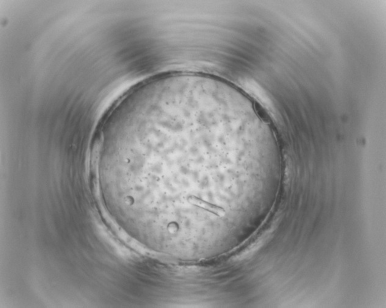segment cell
<instances>
[{"label":"cell","mask_w":386,"mask_h":308,"mask_svg":"<svg viewBox=\"0 0 386 308\" xmlns=\"http://www.w3.org/2000/svg\"><path fill=\"white\" fill-rule=\"evenodd\" d=\"M188 202L192 205L202 208L206 211L216 214L218 216H223L225 214V210L218 206L212 204L197 197L192 196L188 199Z\"/></svg>","instance_id":"1"}]
</instances>
